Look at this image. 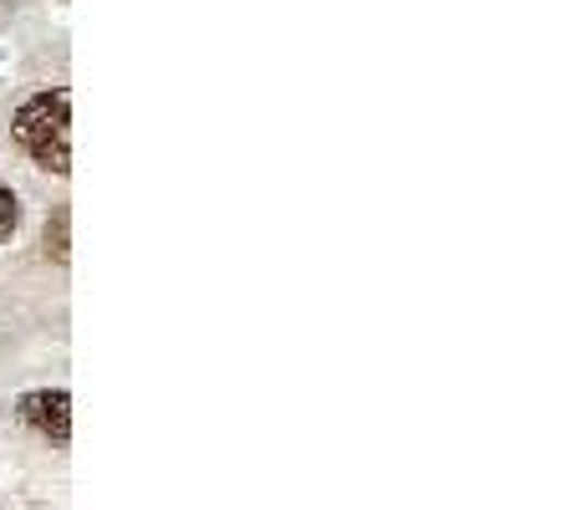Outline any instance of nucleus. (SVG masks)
Masks as SVG:
<instances>
[{
    "instance_id": "1",
    "label": "nucleus",
    "mask_w": 582,
    "mask_h": 510,
    "mask_svg": "<svg viewBox=\"0 0 582 510\" xmlns=\"http://www.w3.org/2000/svg\"><path fill=\"white\" fill-rule=\"evenodd\" d=\"M16 143L51 174L72 169V93L67 87H51V93H36L16 108Z\"/></svg>"
},
{
    "instance_id": "2",
    "label": "nucleus",
    "mask_w": 582,
    "mask_h": 510,
    "mask_svg": "<svg viewBox=\"0 0 582 510\" xmlns=\"http://www.w3.org/2000/svg\"><path fill=\"white\" fill-rule=\"evenodd\" d=\"M16 418L26 429H36L51 444H67L72 439V393L67 388H36V393H21L16 399Z\"/></svg>"
},
{
    "instance_id": "3",
    "label": "nucleus",
    "mask_w": 582,
    "mask_h": 510,
    "mask_svg": "<svg viewBox=\"0 0 582 510\" xmlns=\"http://www.w3.org/2000/svg\"><path fill=\"white\" fill-rule=\"evenodd\" d=\"M21 225V200H16V189L11 185H0V240H11Z\"/></svg>"
},
{
    "instance_id": "4",
    "label": "nucleus",
    "mask_w": 582,
    "mask_h": 510,
    "mask_svg": "<svg viewBox=\"0 0 582 510\" xmlns=\"http://www.w3.org/2000/svg\"><path fill=\"white\" fill-rule=\"evenodd\" d=\"M47 256L51 261H67V210L47 220Z\"/></svg>"
}]
</instances>
